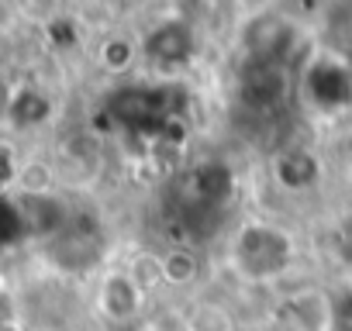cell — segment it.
I'll return each mask as SVG.
<instances>
[{
  "label": "cell",
  "instance_id": "1",
  "mask_svg": "<svg viewBox=\"0 0 352 331\" xmlns=\"http://www.w3.org/2000/svg\"><path fill=\"white\" fill-rule=\"evenodd\" d=\"M245 42H249V49H252V62H276L280 52H283L287 42H290V28H287L283 21L266 18V21H256V25H252V32L245 35Z\"/></svg>",
  "mask_w": 352,
  "mask_h": 331
},
{
  "label": "cell",
  "instance_id": "2",
  "mask_svg": "<svg viewBox=\"0 0 352 331\" xmlns=\"http://www.w3.org/2000/svg\"><path fill=\"white\" fill-rule=\"evenodd\" d=\"M283 90V76L276 69V62H252L245 69V80H242V93L249 104H273Z\"/></svg>",
  "mask_w": 352,
  "mask_h": 331
},
{
  "label": "cell",
  "instance_id": "3",
  "mask_svg": "<svg viewBox=\"0 0 352 331\" xmlns=\"http://www.w3.org/2000/svg\"><path fill=\"white\" fill-rule=\"evenodd\" d=\"M104 304H107L111 317L128 321L138 310V286L131 279H124V276H107V283H104Z\"/></svg>",
  "mask_w": 352,
  "mask_h": 331
},
{
  "label": "cell",
  "instance_id": "4",
  "mask_svg": "<svg viewBox=\"0 0 352 331\" xmlns=\"http://www.w3.org/2000/svg\"><path fill=\"white\" fill-rule=\"evenodd\" d=\"M148 52L155 59H166V62H176L190 52V32L184 25H166L159 28L152 38H148Z\"/></svg>",
  "mask_w": 352,
  "mask_h": 331
},
{
  "label": "cell",
  "instance_id": "5",
  "mask_svg": "<svg viewBox=\"0 0 352 331\" xmlns=\"http://www.w3.org/2000/svg\"><path fill=\"white\" fill-rule=\"evenodd\" d=\"M311 90L321 97V100H342L349 93V80L338 66H318L311 73Z\"/></svg>",
  "mask_w": 352,
  "mask_h": 331
},
{
  "label": "cell",
  "instance_id": "6",
  "mask_svg": "<svg viewBox=\"0 0 352 331\" xmlns=\"http://www.w3.org/2000/svg\"><path fill=\"white\" fill-rule=\"evenodd\" d=\"M349 155H352V141H349Z\"/></svg>",
  "mask_w": 352,
  "mask_h": 331
}]
</instances>
